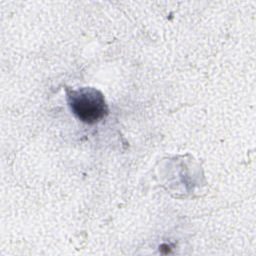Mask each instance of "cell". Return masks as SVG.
Here are the masks:
<instances>
[{"mask_svg": "<svg viewBox=\"0 0 256 256\" xmlns=\"http://www.w3.org/2000/svg\"><path fill=\"white\" fill-rule=\"evenodd\" d=\"M66 98L73 114L83 123L95 124L108 115L109 110L104 95L96 88H67Z\"/></svg>", "mask_w": 256, "mask_h": 256, "instance_id": "cell-1", "label": "cell"}]
</instances>
